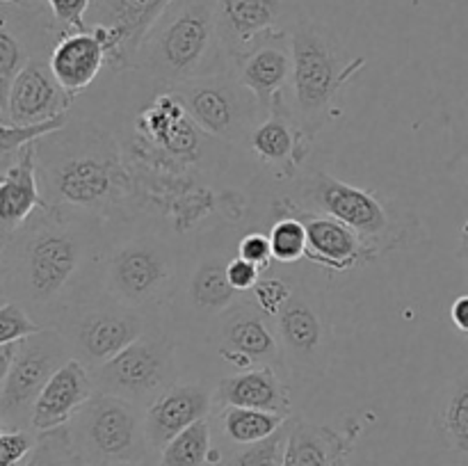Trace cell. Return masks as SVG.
Wrapping results in <instances>:
<instances>
[{"label":"cell","instance_id":"obj_1","mask_svg":"<svg viewBox=\"0 0 468 466\" xmlns=\"http://www.w3.org/2000/svg\"><path fill=\"white\" fill-rule=\"evenodd\" d=\"M103 219L48 206L0 238V291L53 327L59 315L101 288Z\"/></svg>","mask_w":468,"mask_h":466},{"label":"cell","instance_id":"obj_2","mask_svg":"<svg viewBox=\"0 0 468 466\" xmlns=\"http://www.w3.org/2000/svg\"><path fill=\"white\" fill-rule=\"evenodd\" d=\"M37 144V172L48 206L110 222L122 213L131 178L112 132L90 122H69Z\"/></svg>","mask_w":468,"mask_h":466},{"label":"cell","instance_id":"obj_3","mask_svg":"<svg viewBox=\"0 0 468 466\" xmlns=\"http://www.w3.org/2000/svg\"><path fill=\"white\" fill-rule=\"evenodd\" d=\"M135 69L165 90L229 71L215 0H172L142 39Z\"/></svg>","mask_w":468,"mask_h":466},{"label":"cell","instance_id":"obj_4","mask_svg":"<svg viewBox=\"0 0 468 466\" xmlns=\"http://www.w3.org/2000/svg\"><path fill=\"white\" fill-rule=\"evenodd\" d=\"M292 114L309 140L336 110L341 87L366 64L364 58L346 59L336 35L311 18L292 23Z\"/></svg>","mask_w":468,"mask_h":466},{"label":"cell","instance_id":"obj_5","mask_svg":"<svg viewBox=\"0 0 468 466\" xmlns=\"http://www.w3.org/2000/svg\"><path fill=\"white\" fill-rule=\"evenodd\" d=\"M67 341L69 350L90 370L126 350L131 343L158 327V313L135 309L99 288L69 306L53 324Z\"/></svg>","mask_w":468,"mask_h":466},{"label":"cell","instance_id":"obj_6","mask_svg":"<svg viewBox=\"0 0 468 466\" xmlns=\"http://www.w3.org/2000/svg\"><path fill=\"white\" fill-rule=\"evenodd\" d=\"M69 429L85 466L128 464L154 455L146 434V409L112 393L96 391L73 414Z\"/></svg>","mask_w":468,"mask_h":466},{"label":"cell","instance_id":"obj_7","mask_svg":"<svg viewBox=\"0 0 468 466\" xmlns=\"http://www.w3.org/2000/svg\"><path fill=\"white\" fill-rule=\"evenodd\" d=\"M101 288L114 300L158 313L176 288V254L158 233L114 242L103 260Z\"/></svg>","mask_w":468,"mask_h":466},{"label":"cell","instance_id":"obj_8","mask_svg":"<svg viewBox=\"0 0 468 466\" xmlns=\"http://www.w3.org/2000/svg\"><path fill=\"white\" fill-rule=\"evenodd\" d=\"M187 117L204 132L227 142H247L265 119L259 99L242 85L236 73H213L174 87Z\"/></svg>","mask_w":468,"mask_h":466},{"label":"cell","instance_id":"obj_9","mask_svg":"<svg viewBox=\"0 0 468 466\" xmlns=\"http://www.w3.org/2000/svg\"><path fill=\"white\" fill-rule=\"evenodd\" d=\"M67 341L58 327H44L21 338L14 364L0 375V423L3 428L30 429L37 397L48 379L71 359Z\"/></svg>","mask_w":468,"mask_h":466},{"label":"cell","instance_id":"obj_10","mask_svg":"<svg viewBox=\"0 0 468 466\" xmlns=\"http://www.w3.org/2000/svg\"><path fill=\"white\" fill-rule=\"evenodd\" d=\"M91 375L99 391L112 393L146 409L165 388L176 382L174 343L163 329H154L91 370Z\"/></svg>","mask_w":468,"mask_h":466},{"label":"cell","instance_id":"obj_11","mask_svg":"<svg viewBox=\"0 0 468 466\" xmlns=\"http://www.w3.org/2000/svg\"><path fill=\"white\" fill-rule=\"evenodd\" d=\"M274 327L288 375L311 379V375L324 373L329 355V320L318 297L304 283H292V295L274 315Z\"/></svg>","mask_w":468,"mask_h":466},{"label":"cell","instance_id":"obj_12","mask_svg":"<svg viewBox=\"0 0 468 466\" xmlns=\"http://www.w3.org/2000/svg\"><path fill=\"white\" fill-rule=\"evenodd\" d=\"M302 201L315 215H329L347 224L368 247L391 236L388 208L368 190L318 172L302 185Z\"/></svg>","mask_w":468,"mask_h":466},{"label":"cell","instance_id":"obj_13","mask_svg":"<svg viewBox=\"0 0 468 466\" xmlns=\"http://www.w3.org/2000/svg\"><path fill=\"white\" fill-rule=\"evenodd\" d=\"M215 324H218L215 334H218L219 356L233 368L247 370L268 364L286 370L274 318L263 313L251 302V297H245L224 311L219 318H215Z\"/></svg>","mask_w":468,"mask_h":466},{"label":"cell","instance_id":"obj_14","mask_svg":"<svg viewBox=\"0 0 468 466\" xmlns=\"http://www.w3.org/2000/svg\"><path fill=\"white\" fill-rule=\"evenodd\" d=\"M73 105V94L62 87L50 69L48 55L30 59L18 71L7 96L0 99L3 123L27 126L62 117Z\"/></svg>","mask_w":468,"mask_h":466},{"label":"cell","instance_id":"obj_15","mask_svg":"<svg viewBox=\"0 0 468 466\" xmlns=\"http://www.w3.org/2000/svg\"><path fill=\"white\" fill-rule=\"evenodd\" d=\"M231 71L238 80L259 99L268 114L283 87L292 80V35L291 27H282L261 37L256 44L231 62Z\"/></svg>","mask_w":468,"mask_h":466},{"label":"cell","instance_id":"obj_16","mask_svg":"<svg viewBox=\"0 0 468 466\" xmlns=\"http://www.w3.org/2000/svg\"><path fill=\"white\" fill-rule=\"evenodd\" d=\"M215 409V387L206 382H174L146 407V434L160 452L176 434L208 418Z\"/></svg>","mask_w":468,"mask_h":466},{"label":"cell","instance_id":"obj_17","mask_svg":"<svg viewBox=\"0 0 468 466\" xmlns=\"http://www.w3.org/2000/svg\"><path fill=\"white\" fill-rule=\"evenodd\" d=\"M169 3L172 0H91L87 27H108L119 39V62L114 71L135 69L142 39Z\"/></svg>","mask_w":468,"mask_h":466},{"label":"cell","instance_id":"obj_18","mask_svg":"<svg viewBox=\"0 0 468 466\" xmlns=\"http://www.w3.org/2000/svg\"><path fill=\"white\" fill-rule=\"evenodd\" d=\"M286 370L277 365H254L215 384V407H250L292 416L291 388Z\"/></svg>","mask_w":468,"mask_h":466},{"label":"cell","instance_id":"obj_19","mask_svg":"<svg viewBox=\"0 0 468 466\" xmlns=\"http://www.w3.org/2000/svg\"><path fill=\"white\" fill-rule=\"evenodd\" d=\"M99 391L94 375L80 359L71 356L44 387L32 411V432L62 428L71 423L73 414Z\"/></svg>","mask_w":468,"mask_h":466},{"label":"cell","instance_id":"obj_20","mask_svg":"<svg viewBox=\"0 0 468 466\" xmlns=\"http://www.w3.org/2000/svg\"><path fill=\"white\" fill-rule=\"evenodd\" d=\"M218 27L229 64L261 37L282 30L286 0H215Z\"/></svg>","mask_w":468,"mask_h":466},{"label":"cell","instance_id":"obj_21","mask_svg":"<svg viewBox=\"0 0 468 466\" xmlns=\"http://www.w3.org/2000/svg\"><path fill=\"white\" fill-rule=\"evenodd\" d=\"M41 208H48L37 172V144L21 151L0 176V238L9 236Z\"/></svg>","mask_w":468,"mask_h":466},{"label":"cell","instance_id":"obj_22","mask_svg":"<svg viewBox=\"0 0 468 466\" xmlns=\"http://www.w3.org/2000/svg\"><path fill=\"white\" fill-rule=\"evenodd\" d=\"M355 437L292 416L282 466H347Z\"/></svg>","mask_w":468,"mask_h":466},{"label":"cell","instance_id":"obj_23","mask_svg":"<svg viewBox=\"0 0 468 466\" xmlns=\"http://www.w3.org/2000/svg\"><path fill=\"white\" fill-rule=\"evenodd\" d=\"M250 142L261 160L270 164L291 167V164L300 163L302 155L309 149L311 140L304 135L295 114H292L291 103L282 94L277 96L263 122L251 132Z\"/></svg>","mask_w":468,"mask_h":466},{"label":"cell","instance_id":"obj_24","mask_svg":"<svg viewBox=\"0 0 468 466\" xmlns=\"http://www.w3.org/2000/svg\"><path fill=\"white\" fill-rule=\"evenodd\" d=\"M48 62L64 90L76 96L96 80L101 69L108 64V58L94 32L76 30L67 32L55 41Z\"/></svg>","mask_w":468,"mask_h":466},{"label":"cell","instance_id":"obj_25","mask_svg":"<svg viewBox=\"0 0 468 466\" xmlns=\"http://www.w3.org/2000/svg\"><path fill=\"white\" fill-rule=\"evenodd\" d=\"M306 233H309L306 259L336 272L352 268L364 256H375L368 251V245L356 236V231L329 215L314 213V217L306 219Z\"/></svg>","mask_w":468,"mask_h":466},{"label":"cell","instance_id":"obj_26","mask_svg":"<svg viewBox=\"0 0 468 466\" xmlns=\"http://www.w3.org/2000/svg\"><path fill=\"white\" fill-rule=\"evenodd\" d=\"M229 260L231 259L224 254H213L208 259L199 260L190 281H187L190 306L204 318H219L224 311H229L242 300V292L236 291L229 281Z\"/></svg>","mask_w":468,"mask_h":466},{"label":"cell","instance_id":"obj_27","mask_svg":"<svg viewBox=\"0 0 468 466\" xmlns=\"http://www.w3.org/2000/svg\"><path fill=\"white\" fill-rule=\"evenodd\" d=\"M434 428L443 446L468 460V368L462 370L439 397Z\"/></svg>","mask_w":468,"mask_h":466},{"label":"cell","instance_id":"obj_28","mask_svg":"<svg viewBox=\"0 0 468 466\" xmlns=\"http://www.w3.org/2000/svg\"><path fill=\"white\" fill-rule=\"evenodd\" d=\"M219 418H222L224 439L233 446H247V443L272 437L288 423L291 416L265 409H250V407H224Z\"/></svg>","mask_w":468,"mask_h":466},{"label":"cell","instance_id":"obj_29","mask_svg":"<svg viewBox=\"0 0 468 466\" xmlns=\"http://www.w3.org/2000/svg\"><path fill=\"white\" fill-rule=\"evenodd\" d=\"M213 429L204 418L190 425L158 452V466H210L213 455Z\"/></svg>","mask_w":468,"mask_h":466},{"label":"cell","instance_id":"obj_30","mask_svg":"<svg viewBox=\"0 0 468 466\" xmlns=\"http://www.w3.org/2000/svg\"><path fill=\"white\" fill-rule=\"evenodd\" d=\"M21 466H85L73 446L69 425L37 432V443Z\"/></svg>","mask_w":468,"mask_h":466},{"label":"cell","instance_id":"obj_31","mask_svg":"<svg viewBox=\"0 0 468 466\" xmlns=\"http://www.w3.org/2000/svg\"><path fill=\"white\" fill-rule=\"evenodd\" d=\"M291 420L292 416L279 432L263 439V441L236 446L233 450L224 452L222 461H219L218 466H282L283 452H286L288 432H291Z\"/></svg>","mask_w":468,"mask_h":466},{"label":"cell","instance_id":"obj_32","mask_svg":"<svg viewBox=\"0 0 468 466\" xmlns=\"http://www.w3.org/2000/svg\"><path fill=\"white\" fill-rule=\"evenodd\" d=\"M69 123V114L48 119L41 123H27V126H14V123H0V167H9L18 154L32 142L46 135L62 131Z\"/></svg>","mask_w":468,"mask_h":466},{"label":"cell","instance_id":"obj_33","mask_svg":"<svg viewBox=\"0 0 468 466\" xmlns=\"http://www.w3.org/2000/svg\"><path fill=\"white\" fill-rule=\"evenodd\" d=\"M270 240H272L274 260L283 265L297 263L309 249V233L306 222L295 217H283L270 228Z\"/></svg>","mask_w":468,"mask_h":466},{"label":"cell","instance_id":"obj_34","mask_svg":"<svg viewBox=\"0 0 468 466\" xmlns=\"http://www.w3.org/2000/svg\"><path fill=\"white\" fill-rule=\"evenodd\" d=\"M41 329H44V324L37 323L26 306L12 300H3V304H0V343L21 341V338L41 332Z\"/></svg>","mask_w":468,"mask_h":466},{"label":"cell","instance_id":"obj_35","mask_svg":"<svg viewBox=\"0 0 468 466\" xmlns=\"http://www.w3.org/2000/svg\"><path fill=\"white\" fill-rule=\"evenodd\" d=\"M35 434L23 428H0V466H21L35 448Z\"/></svg>","mask_w":468,"mask_h":466},{"label":"cell","instance_id":"obj_36","mask_svg":"<svg viewBox=\"0 0 468 466\" xmlns=\"http://www.w3.org/2000/svg\"><path fill=\"white\" fill-rule=\"evenodd\" d=\"M291 295H292V283L286 281L283 277L261 279V281L254 286V291L250 292L251 302H254L263 313L272 315V318L283 309V304H286Z\"/></svg>","mask_w":468,"mask_h":466},{"label":"cell","instance_id":"obj_37","mask_svg":"<svg viewBox=\"0 0 468 466\" xmlns=\"http://www.w3.org/2000/svg\"><path fill=\"white\" fill-rule=\"evenodd\" d=\"M48 5L50 18H55L59 32L90 30L87 27V14H90L91 0H44Z\"/></svg>","mask_w":468,"mask_h":466},{"label":"cell","instance_id":"obj_38","mask_svg":"<svg viewBox=\"0 0 468 466\" xmlns=\"http://www.w3.org/2000/svg\"><path fill=\"white\" fill-rule=\"evenodd\" d=\"M238 256L250 263L259 265L261 270L270 268L274 260L272 240L265 233H247L240 242H238Z\"/></svg>","mask_w":468,"mask_h":466},{"label":"cell","instance_id":"obj_39","mask_svg":"<svg viewBox=\"0 0 468 466\" xmlns=\"http://www.w3.org/2000/svg\"><path fill=\"white\" fill-rule=\"evenodd\" d=\"M261 272L263 270L259 268V265L250 263V260L240 259V256H233L231 260H229L227 265V274H229V281H231V286L236 288V291L240 292H251L254 291L256 283L261 281Z\"/></svg>","mask_w":468,"mask_h":466},{"label":"cell","instance_id":"obj_40","mask_svg":"<svg viewBox=\"0 0 468 466\" xmlns=\"http://www.w3.org/2000/svg\"><path fill=\"white\" fill-rule=\"evenodd\" d=\"M455 142H457V154L468 160V99L460 105V110H457Z\"/></svg>","mask_w":468,"mask_h":466},{"label":"cell","instance_id":"obj_41","mask_svg":"<svg viewBox=\"0 0 468 466\" xmlns=\"http://www.w3.org/2000/svg\"><path fill=\"white\" fill-rule=\"evenodd\" d=\"M451 320L460 332L468 334V292L460 295L451 306Z\"/></svg>","mask_w":468,"mask_h":466},{"label":"cell","instance_id":"obj_42","mask_svg":"<svg viewBox=\"0 0 468 466\" xmlns=\"http://www.w3.org/2000/svg\"><path fill=\"white\" fill-rule=\"evenodd\" d=\"M460 256L466 260V265H468V219L460 231Z\"/></svg>","mask_w":468,"mask_h":466},{"label":"cell","instance_id":"obj_43","mask_svg":"<svg viewBox=\"0 0 468 466\" xmlns=\"http://www.w3.org/2000/svg\"><path fill=\"white\" fill-rule=\"evenodd\" d=\"M114 466H158V461H151L149 457V460L144 461H128V464H114Z\"/></svg>","mask_w":468,"mask_h":466},{"label":"cell","instance_id":"obj_44","mask_svg":"<svg viewBox=\"0 0 468 466\" xmlns=\"http://www.w3.org/2000/svg\"><path fill=\"white\" fill-rule=\"evenodd\" d=\"M3 3H18V0H3Z\"/></svg>","mask_w":468,"mask_h":466}]
</instances>
